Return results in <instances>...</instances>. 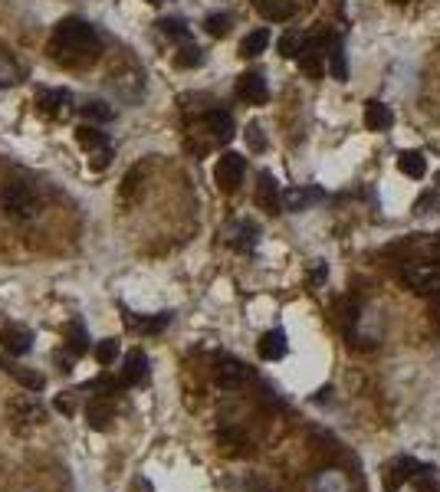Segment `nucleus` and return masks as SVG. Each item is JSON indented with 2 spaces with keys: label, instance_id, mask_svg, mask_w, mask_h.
Listing matches in <instances>:
<instances>
[{
  "label": "nucleus",
  "instance_id": "1",
  "mask_svg": "<svg viewBox=\"0 0 440 492\" xmlns=\"http://www.w3.org/2000/svg\"><path fill=\"white\" fill-rule=\"evenodd\" d=\"M50 56L66 69H89L102 56V36L93 23L79 17H66L56 23L50 36Z\"/></svg>",
  "mask_w": 440,
  "mask_h": 492
},
{
  "label": "nucleus",
  "instance_id": "2",
  "mask_svg": "<svg viewBox=\"0 0 440 492\" xmlns=\"http://www.w3.org/2000/svg\"><path fill=\"white\" fill-rule=\"evenodd\" d=\"M0 210L7 213L10 220H33L43 210V197L36 194L33 184H26L20 178H7L0 187Z\"/></svg>",
  "mask_w": 440,
  "mask_h": 492
},
{
  "label": "nucleus",
  "instance_id": "3",
  "mask_svg": "<svg viewBox=\"0 0 440 492\" xmlns=\"http://www.w3.org/2000/svg\"><path fill=\"white\" fill-rule=\"evenodd\" d=\"M401 282L414 289L417 296H437L440 292V266L424 263V260H407L401 266Z\"/></svg>",
  "mask_w": 440,
  "mask_h": 492
},
{
  "label": "nucleus",
  "instance_id": "4",
  "mask_svg": "<svg viewBox=\"0 0 440 492\" xmlns=\"http://www.w3.org/2000/svg\"><path fill=\"white\" fill-rule=\"evenodd\" d=\"M243 174H246V161L237 151L220 154L217 168H214V181H217V187L224 191V194H234V191L243 184Z\"/></svg>",
  "mask_w": 440,
  "mask_h": 492
},
{
  "label": "nucleus",
  "instance_id": "5",
  "mask_svg": "<svg viewBox=\"0 0 440 492\" xmlns=\"http://www.w3.org/2000/svg\"><path fill=\"white\" fill-rule=\"evenodd\" d=\"M76 138H79V144L85 148V154L93 158V168H95V171H102L105 164H109L112 144H109V138L102 135L99 128H95V125H79V128H76Z\"/></svg>",
  "mask_w": 440,
  "mask_h": 492
},
{
  "label": "nucleus",
  "instance_id": "6",
  "mask_svg": "<svg viewBox=\"0 0 440 492\" xmlns=\"http://www.w3.org/2000/svg\"><path fill=\"white\" fill-rule=\"evenodd\" d=\"M36 109L50 119H69L73 115V95L66 89H36Z\"/></svg>",
  "mask_w": 440,
  "mask_h": 492
},
{
  "label": "nucleus",
  "instance_id": "7",
  "mask_svg": "<svg viewBox=\"0 0 440 492\" xmlns=\"http://www.w3.org/2000/svg\"><path fill=\"white\" fill-rule=\"evenodd\" d=\"M214 381L227 390H237L250 381V371H246V365H240L237 358H217V365H214Z\"/></svg>",
  "mask_w": 440,
  "mask_h": 492
},
{
  "label": "nucleus",
  "instance_id": "8",
  "mask_svg": "<svg viewBox=\"0 0 440 492\" xmlns=\"http://www.w3.org/2000/svg\"><path fill=\"white\" fill-rule=\"evenodd\" d=\"M237 95L243 99V102H250V105H263L266 99H270L266 79H263L260 73H243V76L237 79Z\"/></svg>",
  "mask_w": 440,
  "mask_h": 492
},
{
  "label": "nucleus",
  "instance_id": "9",
  "mask_svg": "<svg viewBox=\"0 0 440 492\" xmlns=\"http://www.w3.org/2000/svg\"><path fill=\"white\" fill-rule=\"evenodd\" d=\"M256 204H260L266 213H280L283 210L280 184H276V178H273L270 171H263L260 174V184H256Z\"/></svg>",
  "mask_w": 440,
  "mask_h": 492
},
{
  "label": "nucleus",
  "instance_id": "10",
  "mask_svg": "<svg viewBox=\"0 0 440 492\" xmlns=\"http://www.w3.org/2000/svg\"><path fill=\"white\" fill-rule=\"evenodd\" d=\"M299 66H303V73L309 79H322V73H325V50L315 40H305L303 53H299Z\"/></svg>",
  "mask_w": 440,
  "mask_h": 492
},
{
  "label": "nucleus",
  "instance_id": "11",
  "mask_svg": "<svg viewBox=\"0 0 440 492\" xmlns=\"http://www.w3.org/2000/svg\"><path fill=\"white\" fill-rule=\"evenodd\" d=\"M148 381V358H145V351H128L125 358V368H122V384L125 387H135V384Z\"/></svg>",
  "mask_w": 440,
  "mask_h": 492
},
{
  "label": "nucleus",
  "instance_id": "12",
  "mask_svg": "<svg viewBox=\"0 0 440 492\" xmlns=\"http://www.w3.org/2000/svg\"><path fill=\"white\" fill-rule=\"evenodd\" d=\"M391 125H394V112H391L384 102L372 99V102L365 105V128H368V132H388Z\"/></svg>",
  "mask_w": 440,
  "mask_h": 492
},
{
  "label": "nucleus",
  "instance_id": "13",
  "mask_svg": "<svg viewBox=\"0 0 440 492\" xmlns=\"http://www.w3.org/2000/svg\"><path fill=\"white\" fill-rule=\"evenodd\" d=\"M30 341H33V335H30L23 325H7V328L0 331V345H4L10 355H26V351H30Z\"/></svg>",
  "mask_w": 440,
  "mask_h": 492
},
{
  "label": "nucleus",
  "instance_id": "14",
  "mask_svg": "<svg viewBox=\"0 0 440 492\" xmlns=\"http://www.w3.org/2000/svg\"><path fill=\"white\" fill-rule=\"evenodd\" d=\"M286 351H289L286 331L273 328V331H266V335L260 338V358H263V361H280V358H286Z\"/></svg>",
  "mask_w": 440,
  "mask_h": 492
},
{
  "label": "nucleus",
  "instance_id": "15",
  "mask_svg": "<svg viewBox=\"0 0 440 492\" xmlns=\"http://www.w3.org/2000/svg\"><path fill=\"white\" fill-rule=\"evenodd\" d=\"M204 125H207V132H211L217 141H230L234 138V119H230V112H207V119H204Z\"/></svg>",
  "mask_w": 440,
  "mask_h": 492
},
{
  "label": "nucleus",
  "instance_id": "16",
  "mask_svg": "<svg viewBox=\"0 0 440 492\" xmlns=\"http://www.w3.org/2000/svg\"><path fill=\"white\" fill-rule=\"evenodd\" d=\"M325 63H329L332 79L345 82V79H348V63H345V50H342V40H332L329 46H325Z\"/></svg>",
  "mask_w": 440,
  "mask_h": 492
},
{
  "label": "nucleus",
  "instance_id": "17",
  "mask_svg": "<svg viewBox=\"0 0 440 492\" xmlns=\"http://www.w3.org/2000/svg\"><path fill=\"white\" fill-rule=\"evenodd\" d=\"M315 200H322V191H303V187H293V191H286L283 194V210H305L309 204H315Z\"/></svg>",
  "mask_w": 440,
  "mask_h": 492
},
{
  "label": "nucleus",
  "instance_id": "18",
  "mask_svg": "<svg viewBox=\"0 0 440 492\" xmlns=\"http://www.w3.org/2000/svg\"><path fill=\"white\" fill-rule=\"evenodd\" d=\"M14 417L17 420H23V424H30V427H40L43 420H46V410L36 404L33 397H20V400H14Z\"/></svg>",
  "mask_w": 440,
  "mask_h": 492
},
{
  "label": "nucleus",
  "instance_id": "19",
  "mask_svg": "<svg viewBox=\"0 0 440 492\" xmlns=\"http://www.w3.org/2000/svg\"><path fill=\"white\" fill-rule=\"evenodd\" d=\"M256 10H260L266 20H273V23H283V20H289L296 14V7H293L289 0H256Z\"/></svg>",
  "mask_w": 440,
  "mask_h": 492
},
{
  "label": "nucleus",
  "instance_id": "20",
  "mask_svg": "<svg viewBox=\"0 0 440 492\" xmlns=\"http://www.w3.org/2000/svg\"><path fill=\"white\" fill-rule=\"evenodd\" d=\"M398 168H401V174H407V178H424L427 161H424L421 151H401L398 154Z\"/></svg>",
  "mask_w": 440,
  "mask_h": 492
},
{
  "label": "nucleus",
  "instance_id": "21",
  "mask_svg": "<svg viewBox=\"0 0 440 492\" xmlns=\"http://www.w3.org/2000/svg\"><path fill=\"white\" fill-rule=\"evenodd\" d=\"M83 115L89 125H105V122L115 119V112H112V105H105L102 99H93V102L83 105Z\"/></svg>",
  "mask_w": 440,
  "mask_h": 492
},
{
  "label": "nucleus",
  "instance_id": "22",
  "mask_svg": "<svg viewBox=\"0 0 440 492\" xmlns=\"http://www.w3.org/2000/svg\"><path fill=\"white\" fill-rule=\"evenodd\" d=\"M266 43H270V33H266V30L246 33V40L240 43V56H260V53L266 50Z\"/></svg>",
  "mask_w": 440,
  "mask_h": 492
},
{
  "label": "nucleus",
  "instance_id": "23",
  "mask_svg": "<svg viewBox=\"0 0 440 492\" xmlns=\"http://www.w3.org/2000/svg\"><path fill=\"white\" fill-rule=\"evenodd\" d=\"M280 56H286V60H296L299 53H303V46H305V40H303V33H296V30H289V33H283L280 36Z\"/></svg>",
  "mask_w": 440,
  "mask_h": 492
},
{
  "label": "nucleus",
  "instance_id": "24",
  "mask_svg": "<svg viewBox=\"0 0 440 492\" xmlns=\"http://www.w3.org/2000/svg\"><path fill=\"white\" fill-rule=\"evenodd\" d=\"M4 371L14 374V378H17V381L23 384V387H30V390H43V384H46L40 371H26V368H20V365H7Z\"/></svg>",
  "mask_w": 440,
  "mask_h": 492
},
{
  "label": "nucleus",
  "instance_id": "25",
  "mask_svg": "<svg viewBox=\"0 0 440 492\" xmlns=\"http://www.w3.org/2000/svg\"><path fill=\"white\" fill-rule=\"evenodd\" d=\"M174 63H178L181 69H194V66H201V63H204L201 46H194V43H184V46L178 50V56H174Z\"/></svg>",
  "mask_w": 440,
  "mask_h": 492
},
{
  "label": "nucleus",
  "instance_id": "26",
  "mask_svg": "<svg viewBox=\"0 0 440 492\" xmlns=\"http://www.w3.org/2000/svg\"><path fill=\"white\" fill-rule=\"evenodd\" d=\"M230 243L237 250H250L256 243V227L253 223H237V237H230Z\"/></svg>",
  "mask_w": 440,
  "mask_h": 492
},
{
  "label": "nucleus",
  "instance_id": "27",
  "mask_svg": "<svg viewBox=\"0 0 440 492\" xmlns=\"http://www.w3.org/2000/svg\"><path fill=\"white\" fill-rule=\"evenodd\" d=\"M204 30L211 36H227L230 33V17L227 14H211V17L204 20Z\"/></svg>",
  "mask_w": 440,
  "mask_h": 492
},
{
  "label": "nucleus",
  "instance_id": "28",
  "mask_svg": "<svg viewBox=\"0 0 440 492\" xmlns=\"http://www.w3.org/2000/svg\"><path fill=\"white\" fill-rule=\"evenodd\" d=\"M115 355H119V341H112V338L99 341V348H95V361H99V365H112Z\"/></svg>",
  "mask_w": 440,
  "mask_h": 492
},
{
  "label": "nucleus",
  "instance_id": "29",
  "mask_svg": "<svg viewBox=\"0 0 440 492\" xmlns=\"http://www.w3.org/2000/svg\"><path fill=\"white\" fill-rule=\"evenodd\" d=\"M161 33L164 36H178V40H184L187 36V26H184V20H178V17H171V20H161Z\"/></svg>",
  "mask_w": 440,
  "mask_h": 492
},
{
  "label": "nucleus",
  "instance_id": "30",
  "mask_svg": "<svg viewBox=\"0 0 440 492\" xmlns=\"http://www.w3.org/2000/svg\"><path fill=\"white\" fill-rule=\"evenodd\" d=\"M20 79V66L14 60H0V85H14Z\"/></svg>",
  "mask_w": 440,
  "mask_h": 492
},
{
  "label": "nucleus",
  "instance_id": "31",
  "mask_svg": "<svg viewBox=\"0 0 440 492\" xmlns=\"http://www.w3.org/2000/svg\"><path fill=\"white\" fill-rule=\"evenodd\" d=\"M246 141H250V148H256V151H263V148H266V138H263L260 125H250V128H246Z\"/></svg>",
  "mask_w": 440,
  "mask_h": 492
},
{
  "label": "nucleus",
  "instance_id": "32",
  "mask_svg": "<svg viewBox=\"0 0 440 492\" xmlns=\"http://www.w3.org/2000/svg\"><path fill=\"white\" fill-rule=\"evenodd\" d=\"M69 335H73V351H76V355H83L85 348H89V345H85V335H83V325H73V328H69Z\"/></svg>",
  "mask_w": 440,
  "mask_h": 492
},
{
  "label": "nucleus",
  "instance_id": "33",
  "mask_svg": "<svg viewBox=\"0 0 440 492\" xmlns=\"http://www.w3.org/2000/svg\"><path fill=\"white\" fill-rule=\"evenodd\" d=\"M394 4H407V0H394Z\"/></svg>",
  "mask_w": 440,
  "mask_h": 492
},
{
  "label": "nucleus",
  "instance_id": "34",
  "mask_svg": "<svg viewBox=\"0 0 440 492\" xmlns=\"http://www.w3.org/2000/svg\"><path fill=\"white\" fill-rule=\"evenodd\" d=\"M148 4H161V0H148Z\"/></svg>",
  "mask_w": 440,
  "mask_h": 492
},
{
  "label": "nucleus",
  "instance_id": "35",
  "mask_svg": "<svg viewBox=\"0 0 440 492\" xmlns=\"http://www.w3.org/2000/svg\"><path fill=\"white\" fill-rule=\"evenodd\" d=\"M437 181H440V178H437Z\"/></svg>",
  "mask_w": 440,
  "mask_h": 492
}]
</instances>
